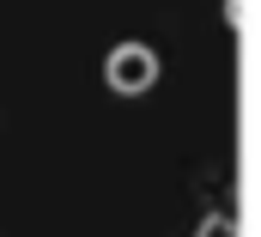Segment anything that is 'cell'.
<instances>
[{"mask_svg": "<svg viewBox=\"0 0 261 237\" xmlns=\"http://www.w3.org/2000/svg\"><path fill=\"white\" fill-rule=\"evenodd\" d=\"M103 79L128 98V91H146V85L158 79V61H152V49H146V43H116V49H110V61H103Z\"/></svg>", "mask_w": 261, "mask_h": 237, "instance_id": "cell-1", "label": "cell"}]
</instances>
